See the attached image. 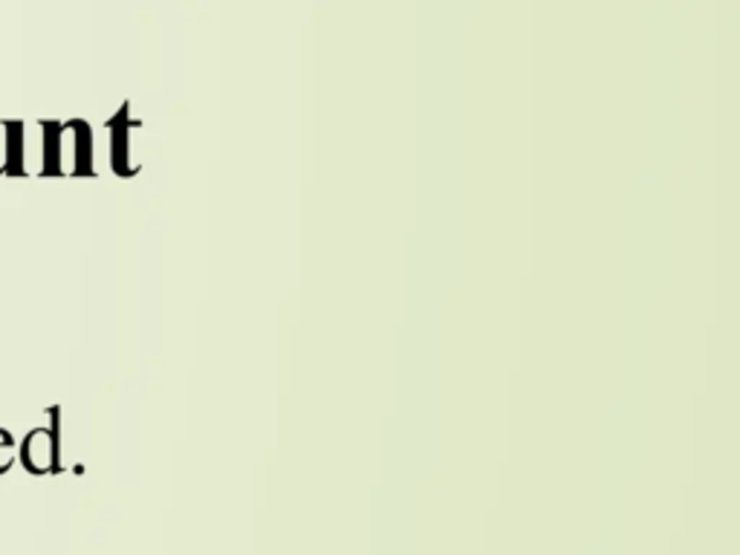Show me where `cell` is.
Returning <instances> with one entry per match:
<instances>
[{"instance_id": "1", "label": "cell", "mask_w": 740, "mask_h": 555, "mask_svg": "<svg viewBox=\"0 0 740 555\" xmlns=\"http://www.w3.org/2000/svg\"><path fill=\"white\" fill-rule=\"evenodd\" d=\"M44 130V177H91L93 130L84 119H41Z\"/></svg>"}, {"instance_id": "2", "label": "cell", "mask_w": 740, "mask_h": 555, "mask_svg": "<svg viewBox=\"0 0 740 555\" xmlns=\"http://www.w3.org/2000/svg\"><path fill=\"white\" fill-rule=\"evenodd\" d=\"M50 417H53V426L32 428V431H27L21 443H18V463L23 465V472L35 474V478L59 472V408H50Z\"/></svg>"}, {"instance_id": "3", "label": "cell", "mask_w": 740, "mask_h": 555, "mask_svg": "<svg viewBox=\"0 0 740 555\" xmlns=\"http://www.w3.org/2000/svg\"><path fill=\"white\" fill-rule=\"evenodd\" d=\"M23 122L0 119V177H23Z\"/></svg>"}, {"instance_id": "4", "label": "cell", "mask_w": 740, "mask_h": 555, "mask_svg": "<svg viewBox=\"0 0 740 555\" xmlns=\"http://www.w3.org/2000/svg\"><path fill=\"white\" fill-rule=\"evenodd\" d=\"M130 125H134V122L128 119V105L121 107L114 119L107 122L110 136H114V143H110V166H114V171L119 174V177H130V174L139 171V168L134 166V159H130Z\"/></svg>"}, {"instance_id": "5", "label": "cell", "mask_w": 740, "mask_h": 555, "mask_svg": "<svg viewBox=\"0 0 740 555\" xmlns=\"http://www.w3.org/2000/svg\"><path fill=\"white\" fill-rule=\"evenodd\" d=\"M18 463V440L12 431L0 428V474H7Z\"/></svg>"}]
</instances>
